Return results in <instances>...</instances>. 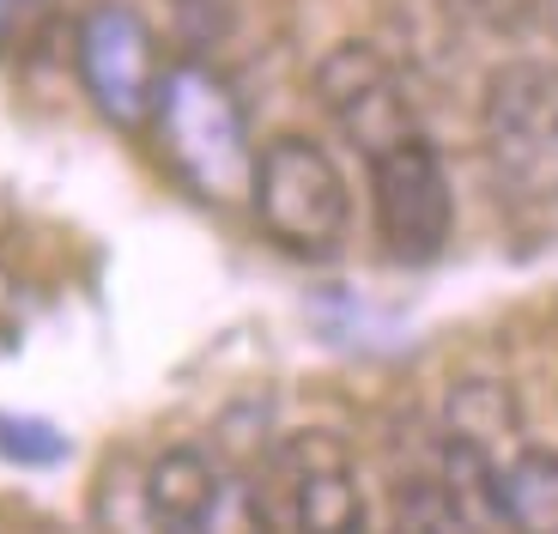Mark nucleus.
<instances>
[{"mask_svg": "<svg viewBox=\"0 0 558 534\" xmlns=\"http://www.w3.org/2000/svg\"><path fill=\"white\" fill-rule=\"evenodd\" d=\"M480 141L504 189L558 207V61H504L480 92Z\"/></svg>", "mask_w": 558, "mask_h": 534, "instance_id": "7ed1b4c3", "label": "nucleus"}, {"mask_svg": "<svg viewBox=\"0 0 558 534\" xmlns=\"http://www.w3.org/2000/svg\"><path fill=\"white\" fill-rule=\"evenodd\" d=\"M553 25H558V0H553Z\"/></svg>", "mask_w": 558, "mask_h": 534, "instance_id": "2eb2a0df", "label": "nucleus"}, {"mask_svg": "<svg viewBox=\"0 0 558 534\" xmlns=\"http://www.w3.org/2000/svg\"><path fill=\"white\" fill-rule=\"evenodd\" d=\"M25 7H31V0H0V31L13 25V19H19V13H25Z\"/></svg>", "mask_w": 558, "mask_h": 534, "instance_id": "4468645a", "label": "nucleus"}, {"mask_svg": "<svg viewBox=\"0 0 558 534\" xmlns=\"http://www.w3.org/2000/svg\"><path fill=\"white\" fill-rule=\"evenodd\" d=\"M146 128L158 134L165 165L177 170L201 201H213V207L250 201L255 146H250L243 104H238V92L225 85V73H213L207 61H170Z\"/></svg>", "mask_w": 558, "mask_h": 534, "instance_id": "f257e3e1", "label": "nucleus"}, {"mask_svg": "<svg viewBox=\"0 0 558 534\" xmlns=\"http://www.w3.org/2000/svg\"><path fill=\"white\" fill-rule=\"evenodd\" d=\"M286 522L292 534H371V498L352 450L335 432H298L279 450Z\"/></svg>", "mask_w": 558, "mask_h": 534, "instance_id": "0eeeda50", "label": "nucleus"}, {"mask_svg": "<svg viewBox=\"0 0 558 534\" xmlns=\"http://www.w3.org/2000/svg\"><path fill=\"white\" fill-rule=\"evenodd\" d=\"M68 450L56 425H37V420H0V456H19V462H56Z\"/></svg>", "mask_w": 558, "mask_h": 534, "instance_id": "ddd939ff", "label": "nucleus"}, {"mask_svg": "<svg viewBox=\"0 0 558 534\" xmlns=\"http://www.w3.org/2000/svg\"><path fill=\"white\" fill-rule=\"evenodd\" d=\"M395 534H474V522L449 505L437 480H407L401 510H395Z\"/></svg>", "mask_w": 558, "mask_h": 534, "instance_id": "f8f14e48", "label": "nucleus"}, {"mask_svg": "<svg viewBox=\"0 0 558 534\" xmlns=\"http://www.w3.org/2000/svg\"><path fill=\"white\" fill-rule=\"evenodd\" d=\"M498 529L510 534H558V456L522 444L498 462Z\"/></svg>", "mask_w": 558, "mask_h": 534, "instance_id": "1a4fd4ad", "label": "nucleus"}, {"mask_svg": "<svg viewBox=\"0 0 558 534\" xmlns=\"http://www.w3.org/2000/svg\"><path fill=\"white\" fill-rule=\"evenodd\" d=\"M310 85H316L322 116L340 128V141L359 158L383 153V146H395V141H407V134L425 128L413 110V92H407L401 68L383 56L377 43H359V37L335 43V49L316 61Z\"/></svg>", "mask_w": 558, "mask_h": 534, "instance_id": "423d86ee", "label": "nucleus"}, {"mask_svg": "<svg viewBox=\"0 0 558 534\" xmlns=\"http://www.w3.org/2000/svg\"><path fill=\"white\" fill-rule=\"evenodd\" d=\"M364 170H371V219H377L383 255L401 267L437 262L456 231V189H449L437 141L418 128L407 141L371 153Z\"/></svg>", "mask_w": 558, "mask_h": 534, "instance_id": "20e7f679", "label": "nucleus"}, {"mask_svg": "<svg viewBox=\"0 0 558 534\" xmlns=\"http://www.w3.org/2000/svg\"><path fill=\"white\" fill-rule=\"evenodd\" d=\"M250 213L286 255L328 262V255L347 250V231H352L347 170L310 134H274L267 146H255Z\"/></svg>", "mask_w": 558, "mask_h": 534, "instance_id": "f03ea898", "label": "nucleus"}, {"mask_svg": "<svg viewBox=\"0 0 558 534\" xmlns=\"http://www.w3.org/2000/svg\"><path fill=\"white\" fill-rule=\"evenodd\" d=\"M73 68H80V85L92 110L110 128H146L158 104V85H165L170 61L158 56L153 25L122 7V0H98L85 7L80 25H73Z\"/></svg>", "mask_w": 558, "mask_h": 534, "instance_id": "39448f33", "label": "nucleus"}, {"mask_svg": "<svg viewBox=\"0 0 558 534\" xmlns=\"http://www.w3.org/2000/svg\"><path fill=\"white\" fill-rule=\"evenodd\" d=\"M182 534H274V522H267V505H262V493H255L250 480L225 474L219 493L207 498V510H201Z\"/></svg>", "mask_w": 558, "mask_h": 534, "instance_id": "9b49d317", "label": "nucleus"}, {"mask_svg": "<svg viewBox=\"0 0 558 534\" xmlns=\"http://www.w3.org/2000/svg\"><path fill=\"white\" fill-rule=\"evenodd\" d=\"M456 444L480 450L486 462H510L522 450L517 437V408H510V395L498 383H456L449 389V432Z\"/></svg>", "mask_w": 558, "mask_h": 534, "instance_id": "9d476101", "label": "nucleus"}, {"mask_svg": "<svg viewBox=\"0 0 558 534\" xmlns=\"http://www.w3.org/2000/svg\"><path fill=\"white\" fill-rule=\"evenodd\" d=\"M225 468L213 462L207 450H195V444H177V450H165L153 468H146V510H153L158 534H182L189 522L207 510V498L219 493Z\"/></svg>", "mask_w": 558, "mask_h": 534, "instance_id": "6e6552de", "label": "nucleus"}]
</instances>
